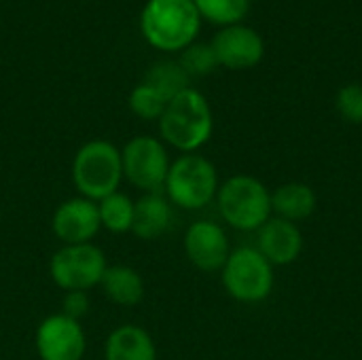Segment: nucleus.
<instances>
[{
  "instance_id": "f257e3e1",
  "label": "nucleus",
  "mask_w": 362,
  "mask_h": 360,
  "mask_svg": "<svg viewBox=\"0 0 362 360\" xmlns=\"http://www.w3.org/2000/svg\"><path fill=\"white\" fill-rule=\"evenodd\" d=\"M214 132V115L204 93L189 87L172 98L159 119V136L180 155L197 153Z\"/></svg>"
},
{
  "instance_id": "f03ea898",
  "label": "nucleus",
  "mask_w": 362,
  "mask_h": 360,
  "mask_svg": "<svg viewBox=\"0 0 362 360\" xmlns=\"http://www.w3.org/2000/svg\"><path fill=\"white\" fill-rule=\"evenodd\" d=\"M202 17L193 0H148L140 13L146 42L159 51L176 53L195 42Z\"/></svg>"
},
{
  "instance_id": "7ed1b4c3",
  "label": "nucleus",
  "mask_w": 362,
  "mask_h": 360,
  "mask_svg": "<svg viewBox=\"0 0 362 360\" xmlns=\"http://www.w3.org/2000/svg\"><path fill=\"white\" fill-rule=\"evenodd\" d=\"M221 219L235 231H259L272 214V191L250 174H235L221 182L216 193Z\"/></svg>"
},
{
  "instance_id": "20e7f679",
  "label": "nucleus",
  "mask_w": 362,
  "mask_h": 360,
  "mask_svg": "<svg viewBox=\"0 0 362 360\" xmlns=\"http://www.w3.org/2000/svg\"><path fill=\"white\" fill-rule=\"evenodd\" d=\"M72 182L81 197L100 202L123 182L121 151L110 140L85 142L72 159Z\"/></svg>"
},
{
  "instance_id": "39448f33",
  "label": "nucleus",
  "mask_w": 362,
  "mask_h": 360,
  "mask_svg": "<svg viewBox=\"0 0 362 360\" xmlns=\"http://www.w3.org/2000/svg\"><path fill=\"white\" fill-rule=\"evenodd\" d=\"M218 187L216 166L199 153H187L170 163L161 193L176 208L202 210L216 199Z\"/></svg>"
},
{
  "instance_id": "423d86ee",
  "label": "nucleus",
  "mask_w": 362,
  "mask_h": 360,
  "mask_svg": "<svg viewBox=\"0 0 362 360\" xmlns=\"http://www.w3.org/2000/svg\"><path fill=\"white\" fill-rule=\"evenodd\" d=\"M221 282L231 299L240 303H261L274 293L276 274L274 265L257 246H242L231 250L221 269Z\"/></svg>"
},
{
  "instance_id": "0eeeda50",
  "label": "nucleus",
  "mask_w": 362,
  "mask_h": 360,
  "mask_svg": "<svg viewBox=\"0 0 362 360\" xmlns=\"http://www.w3.org/2000/svg\"><path fill=\"white\" fill-rule=\"evenodd\" d=\"M106 255L93 242L62 246L49 261V276L57 289L68 291H91L100 286L106 274Z\"/></svg>"
},
{
  "instance_id": "6e6552de",
  "label": "nucleus",
  "mask_w": 362,
  "mask_h": 360,
  "mask_svg": "<svg viewBox=\"0 0 362 360\" xmlns=\"http://www.w3.org/2000/svg\"><path fill=\"white\" fill-rule=\"evenodd\" d=\"M123 180L142 193H161L170 172L168 146L155 136H136L121 149Z\"/></svg>"
},
{
  "instance_id": "1a4fd4ad",
  "label": "nucleus",
  "mask_w": 362,
  "mask_h": 360,
  "mask_svg": "<svg viewBox=\"0 0 362 360\" xmlns=\"http://www.w3.org/2000/svg\"><path fill=\"white\" fill-rule=\"evenodd\" d=\"M34 348L40 360H83L87 352V335L78 320L68 316H47L34 333Z\"/></svg>"
},
{
  "instance_id": "9d476101",
  "label": "nucleus",
  "mask_w": 362,
  "mask_h": 360,
  "mask_svg": "<svg viewBox=\"0 0 362 360\" xmlns=\"http://www.w3.org/2000/svg\"><path fill=\"white\" fill-rule=\"evenodd\" d=\"M182 248L189 263L206 274L221 272L231 255L227 231L214 221H195L189 225Z\"/></svg>"
},
{
  "instance_id": "9b49d317",
  "label": "nucleus",
  "mask_w": 362,
  "mask_h": 360,
  "mask_svg": "<svg viewBox=\"0 0 362 360\" xmlns=\"http://www.w3.org/2000/svg\"><path fill=\"white\" fill-rule=\"evenodd\" d=\"M100 212L98 202L87 197H70L62 202L51 219V231L62 242V246L72 244H89L100 233Z\"/></svg>"
},
{
  "instance_id": "f8f14e48",
  "label": "nucleus",
  "mask_w": 362,
  "mask_h": 360,
  "mask_svg": "<svg viewBox=\"0 0 362 360\" xmlns=\"http://www.w3.org/2000/svg\"><path fill=\"white\" fill-rule=\"evenodd\" d=\"M210 45L216 53L218 66H225L229 70L255 68L265 55L263 36L244 23L221 28Z\"/></svg>"
},
{
  "instance_id": "ddd939ff",
  "label": "nucleus",
  "mask_w": 362,
  "mask_h": 360,
  "mask_svg": "<svg viewBox=\"0 0 362 360\" xmlns=\"http://www.w3.org/2000/svg\"><path fill=\"white\" fill-rule=\"evenodd\" d=\"M257 250L274 267L293 265L303 252V233L299 225L272 216L257 231Z\"/></svg>"
},
{
  "instance_id": "4468645a",
  "label": "nucleus",
  "mask_w": 362,
  "mask_h": 360,
  "mask_svg": "<svg viewBox=\"0 0 362 360\" xmlns=\"http://www.w3.org/2000/svg\"><path fill=\"white\" fill-rule=\"evenodd\" d=\"M174 206L163 193H142L140 199H136L134 210V223L132 233L142 242L159 240L168 233L172 219H174Z\"/></svg>"
},
{
  "instance_id": "2eb2a0df",
  "label": "nucleus",
  "mask_w": 362,
  "mask_h": 360,
  "mask_svg": "<svg viewBox=\"0 0 362 360\" xmlns=\"http://www.w3.org/2000/svg\"><path fill=\"white\" fill-rule=\"evenodd\" d=\"M104 360H157V346L146 329L121 325L106 337Z\"/></svg>"
},
{
  "instance_id": "dca6fc26",
  "label": "nucleus",
  "mask_w": 362,
  "mask_h": 360,
  "mask_svg": "<svg viewBox=\"0 0 362 360\" xmlns=\"http://www.w3.org/2000/svg\"><path fill=\"white\" fill-rule=\"evenodd\" d=\"M318 206L316 191L305 182H284L272 191V214L288 223L308 221Z\"/></svg>"
},
{
  "instance_id": "f3484780",
  "label": "nucleus",
  "mask_w": 362,
  "mask_h": 360,
  "mask_svg": "<svg viewBox=\"0 0 362 360\" xmlns=\"http://www.w3.org/2000/svg\"><path fill=\"white\" fill-rule=\"evenodd\" d=\"M100 289L110 303L121 308H136L144 299V280L129 265H108Z\"/></svg>"
},
{
  "instance_id": "a211bd4d",
  "label": "nucleus",
  "mask_w": 362,
  "mask_h": 360,
  "mask_svg": "<svg viewBox=\"0 0 362 360\" xmlns=\"http://www.w3.org/2000/svg\"><path fill=\"white\" fill-rule=\"evenodd\" d=\"M191 76L185 72V68L180 66V62L174 59H161L157 64H153L146 74L144 81L148 87H153L165 102H170L172 98H176L178 93H182L185 89H189Z\"/></svg>"
},
{
  "instance_id": "6ab92c4d",
  "label": "nucleus",
  "mask_w": 362,
  "mask_h": 360,
  "mask_svg": "<svg viewBox=\"0 0 362 360\" xmlns=\"http://www.w3.org/2000/svg\"><path fill=\"white\" fill-rule=\"evenodd\" d=\"M134 210H136V202L129 195H125L121 191L106 195L104 199L98 202L102 229H106L110 233H132Z\"/></svg>"
},
{
  "instance_id": "aec40b11",
  "label": "nucleus",
  "mask_w": 362,
  "mask_h": 360,
  "mask_svg": "<svg viewBox=\"0 0 362 360\" xmlns=\"http://www.w3.org/2000/svg\"><path fill=\"white\" fill-rule=\"evenodd\" d=\"M202 19H208L216 25H235L250 11V0H193Z\"/></svg>"
},
{
  "instance_id": "412c9836",
  "label": "nucleus",
  "mask_w": 362,
  "mask_h": 360,
  "mask_svg": "<svg viewBox=\"0 0 362 360\" xmlns=\"http://www.w3.org/2000/svg\"><path fill=\"white\" fill-rule=\"evenodd\" d=\"M180 66L189 76H206L218 68L216 53L210 42H191L187 49L180 51Z\"/></svg>"
},
{
  "instance_id": "4be33fe9",
  "label": "nucleus",
  "mask_w": 362,
  "mask_h": 360,
  "mask_svg": "<svg viewBox=\"0 0 362 360\" xmlns=\"http://www.w3.org/2000/svg\"><path fill=\"white\" fill-rule=\"evenodd\" d=\"M127 104H129V110L144 121H159L168 106V102L146 83H140L138 87L132 89Z\"/></svg>"
},
{
  "instance_id": "5701e85b",
  "label": "nucleus",
  "mask_w": 362,
  "mask_h": 360,
  "mask_svg": "<svg viewBox=\"0 0 362 360\" xmlns=\"http://www.w3.org/2000/svg\"><path fill=\"white\" fill-rule=\"evenodd\" d=\"M337 112L341 115L344 121L352 125H362V85L361 83H350L344 85L337 91L335 100Z\"/></svg>"
},
{
  "instance_id": "b1692460",
  "label": "nucleus",
  "mask_w": 362,
  "mask_h": 360,
  "mask_svg": "<svg viewBox=\"0 0 362 360\" xmlns=\"http://www.w3.org/2000/svg\"><path fill=\"white\" fill-rule=\"evenodd\" d=\"M87 312H89V295L85 291L64 293V297H62V314L64 316L81 323V318L87 316Z\"/></svg>"
}]
</instances>
